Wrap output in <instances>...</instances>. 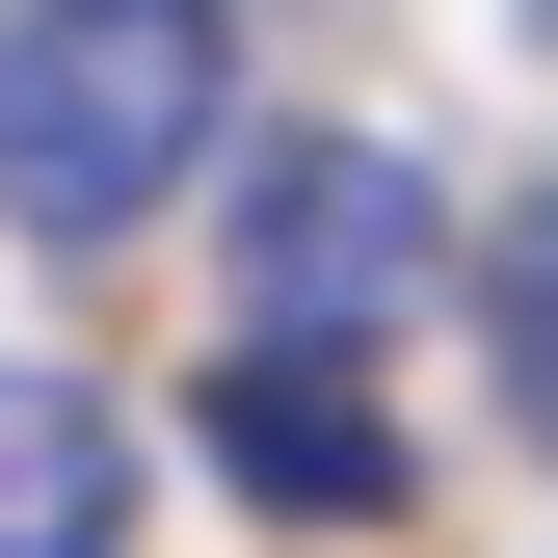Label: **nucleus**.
<instances>
[{
	"label": "nucleus",
	"instance_id": "7ed1b4c3",
	"mask_svg": "<svg viewBox=\"0 0 558 558\" xmlns=\"http://www.w3.org/2000/svg\"><path fill=\"white\" fill-rule=\"evenodd\" d=\"M214 478L293 506V532H373V506H399V426H373L345 345H214Z\"/></svg>",
	"mask_w": 558,
	"mask_h": 558
},
{
	"label": "nucleus",
	"instance_id": "f257e3e1",
	"mask_svg": "<svg viewBox=\"0 0 558 558\" xmlns=\"http://www.w3.org/2000/svg\"><path fill=\"white\" fill-rule=\"evenodd\" d=\"M240 107V0H0V214L133 240Z\"/></svg>",
	"mask_w": 558,
	"mask_h": 558
},
{
	"label": "nucleus",
	"instance_id": "39448f33",
	"mask_svg": "<svg viewBox=\"0 0 558 558\" xmlns=\"http://www.w3.org/2000/svg\"><path fill=\"white\" fill-rule=\"evenodd\" d=\"M478 319H506V399H532V452H558V214L478 240Z\"/></svg>",
	"mask_w": 558,
	"mask_h": 558
},
{
	"label": "nucleus",
	"instance_id": "20e7f679",
	"mask_svg": "<svg viewBox=\"0 0 558 558\" xmlns=\"http://www.w3.org/2000/svg\"><path fill=\"white\" fill-rule=\"evenodd\" d=\"M133 532V426L81 373H0V558H107Z\"/></svg>",
	"mask_w": 558,
	"mask_h": 558
},
{
	"label": "nucleus",
	"instance_id": "f03ea898",
	"mask_svg": "<svg viewBox=\"0 0 558 558\" xmlns=\"http://www.w3.org/2000/svg\"><path fill=\"white\" fill-rule=\"evenodd\" d=\"M452 293V214L373 160V133H266L240 160V345H373Z\"/></svg>",
	"mask_w": 558,
	"mask_h": 558
}]
</instances>
